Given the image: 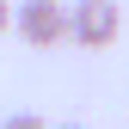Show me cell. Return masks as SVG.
<instances>
[{"mask_svg": "<svg viewBox=\"0 0 129 129\" xmlns=\"http://www.w3.org/2000/svg\"><path fill=\"white\" fill-rule=\"evenodd\" d=\"M117 31H123L117 0H74L68 6V43H80V49H111Z\"/></svg>", "mask_w": 129, "mask_h": 129, "instance_id": "cell-1", "label": "cell"}, {"mask_svg": "<svg viewBox=\"0 0 129 129\" xmlns=\"http://www.w3.org/2000/svg\"><path fill=\"white\" fill-rule=\"evenodd\" d=\"M12 25H19V37L31 49L68 43V6H61V0H25V6H12Z\"/></svg>", "mask_w": 129, "mask_h": 129, "instance_id": "cell-2", "label": "cell"}, {"mask_svg": "<svg viewBox=\"0 0 129 129\" xmlns=\"http://www.w3.org/2000/svg\"><path fill=\"white\" fill-rule=\"evenodd\" d=\"M0 129H49V123H43V117H37V111H12V117H6V123H0Z\"/></svg>", "mask_w": 129, "mask_h": 129, "instance_id": "cell-3", "label": "cell"}, {"mask_svg": "<svg viewBox=\"0 0 129 129\" xmlns=\"http://www.w3.org/2000/svg\"><path fill=\"white\" fill-rule=\"evenodd\" d=\"M0 31H12V0H0Z\"/></svg>", "mask_w": 129, "mask_h": 129, "instance_id": "cell-4", "label": "cell"}, {"mask_svg": "<svg viewBox=\"0 0 129 129\" xmlns=\"http://www.w3.org/2000/svg\"><path fill=\"white\" fill-rule=\"evenodd\" d=\"M49 129H55V123H49ZM61 129H86V123H61Z\"/></svg>", "mask_w": 129, "mask_h": 129, "instance_id": "cell-5", "label": "cell"}]
</instances>
